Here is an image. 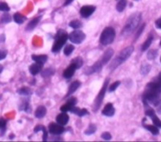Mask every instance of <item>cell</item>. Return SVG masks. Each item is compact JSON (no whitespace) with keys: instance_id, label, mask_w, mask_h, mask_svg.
Returning <instances> with one entry per match:
<instances>
[{"instance_id":"obj_1","label":"cell","mask_w":161,"mask_h":142,"mask_svg":"<svg viewBox=\"0 0 161 142\" xmlns=\"http://www.w3.org/2000/svg\"><path fill=\"white\" fill-rule=\"evenodd\" d=\"M161 98V85L158 82H151L146 85L143 92L142 101L144 104L156 105Z\"/></svg>"},{"instance_id":"obj_2","label":"cell","mask_w":161,"mask_h":142,"mask_svg":"<svg viewBox=\"0 0 161 142\" xmlns=\"http://www.w3.org/2000/svg\"><path fill=\"white\" fill-rule=\"evenodd\" d=\"M113 54H114V51L111 48L106 50V52L104 53V55L100 59H99L97 62H95L91 67H89L85 70V74H93L94 73L99 72V71L102 69V67L109 61V59L113 56Z\"/></svg>"},{"instance_id":"obj_3","label":"cell","mask_w":161,"mask_h":142,"mask_svg":"<svg viewBox=\"0 0 161 142\" xmlns=\"http://www.w3.org/2000/svg\"><path fill=\"white\" fill-rule=\"evenodd\" d=\"M140 21H141V14L140 12H136L132 14L131 16L127 19L125 25L124 27V29L122 31V34L124 36L125 35L128 36L131 33L135 32L136 29L139 27Z\"/></svg>"},{"instance_id":"obj_4","label":"cell","mask_w":161,"mask_h":142,"mask_svg":"<svg viewBox=\"0 0 161 142\" xmlns=\"http://www.w3.org/2000/svg\"><path fill=\"white\" fill-rule=\"evenodd\" d=\"M134 51V47L133 46H127L125 49H122L120 54L117 56V58H115L109 66V70L110 71H114L116 68H118L121 64H122L125 60L128 59V58L131 56L132 53Z\"/></svg>"},{"instance_id":"obj_5","label":"cell","mask_w":161,"mask_h":142,"mask_svg":"<svg viewBox=\"0 0 161 142\" xmlns=\"http://www.w3.org/2000/svg\"><path fill=\"white\" fill-rule=\"evenodd\" d=\"M115 36H116V32L113 27H106L100 36V43L102 45H109L113 43Z\"/></svg>"},{"instance_id":"obj_6","label":"cell","mask_w":161,"mask_h":142,"mask_svg":"<svg viewBox=\"0 0 161 142\" xmlns=\"http://www.w3.org/2000/svg\"><path fill=\"white\" fill-rule=\"evenodd\" d=\"M68 37L69 36L66 32H64V31H59L55 38V43H54V45L52 47V52L58 53L61 48H62L66 41L68 40Z\"/></svg>"},{"instance_id":"obj_7","label":"cell","mask_w":161,"mask_h":142,"mask_svg":"<svg viewBox=\"0 0 161 142\" xmlns=\"http://www.w3.org/2000/svg\"><path fill=\"white\" fill-rule=\"evenodd\" d=\"M109 78H106L105 83H104V86L102 87L100 92L98 93V95H97V97H96V99L94 101V104H93V111L94 112H96L101 106V104H102V102L104 100L105 94H106V89H107V86H109Z\"/></svg>"},{"instance_id":"obj_8","label":"cell","mask_w":161,"mask_h":142,"mask_svg":"<svg viewBox=\"0 0 161 142\" xmlns=\"http://www.w3.org/2000/svg\"><path fill=\"white\" fill-rule=\"evenodd\" d=\"M69 40H70L73 43L75 44H79L81 43L84 40H85L86 35L84 32H82L81 30H74L73 32L69 35Z\"/></svg>"},{"instance_id":"obj_9","label":"cell","mask_w":161,"mask_h":142,"mask_svg":"<svg viewBox=\"0 0 161 142\" xmlns=\"http://www.w3.org/2000/svg\"><path fill=\"white\" fill-rule=\"evenodd\" d=\"M48 129L52 135H61L65 131L63 125H60L59 123H54V122H51L49 124Z\"/></svg>"},{"instance_id":"obj_10","label":"cell","mask_w":161,"mask_h":142,"mask_svg":"<svg viewBox=\"0 0 161 142\" xmlns=\"http://www.w3.org/2000/svg\"><path fill=\"white\" fill-rule=\"evenodd\" d=\"M95 9L94 6H84L80 9V15L84 18H88L95 11Z\"/></svg>"},{"instance_id":"obj_11","label":"cell","mask_w":161,"mask_h":142,"mask_svg":"<svg viewBox=\"0 0 161 142\" xmlns=\"http://www.w3.org/2000/svg\"><path fill=\"white\" fill-rule=\"evenodd\" d=\"M76 102H77V99H76V98H71V99H69V100L67 101L66 104L63 105L62 106L60 107V110H61L62 112L71 111V109L75 106Z\"/></svg>"},{"instance_id":"obj_12","label":"cell","mask_w":161,"mask_h":142,"mask_svg":"<svg viewBox=\"0 0 161 142\" xmlns=\"http://www.w3.org/2000/svg\"><path fill=\"white\" fill-rule=\"evenodd\" d=\"M75 70H77V68H76V65L74 64V62H72L71 64H70V66H69V67L64 71V72H63V76H64L65 78H67V79L73 77V75L74 74Z\"/></svg>"},{"instance_id":"obj_13","label":"cell","mask_w":161,"mask_h":142,"mask_svg":"<svg viewBox=\"0 0 161 142\" xmlns=\"http://www.w3.org/2000/svg\"><path fill=\"white\" fill-rule=\"evenodd\" d=\"M42 70H43V63L36 62V61H35V63H33V64L30 65V67H29V72L32 75H36L39 73H41Z\"/></svg>"},{"instance_id":"obj_14","label":"cell","mask_w":161,"mask_h":142,"mask_svg":"<svg viewBox=\"0 0 161 142\" xmlns=\"http://www.w3.org/2000/svg\"><path fill=\"white\" fill-rule=\"evenodd\" d=\"M102 114L106 117H112L115 114V108H114L113 105L110 104V103L106 105V106L104 107L103 111H102Z\"/></svg>"},{"instance_id":"obj_15","label":"cell","mask_w":161,"mask_h":142,"mask_svg":"<svg viewBox=\"0 0 161 142\" xmlns=\"http://www.w3.org/2000/svg\"><path fill=\"white\" fill-rule=\"evenodd\" d=\"M68 121H69V116L65 112L58 115V117H57V122L59 123L60 125H63L64 126V125L67 124Z\"/></svg>"},{"instance_id":"obj_16","label":"cell","mask_w":161,"mask_h":142,"mask_svg":"<svg viewBox=\"0 0 161 142\" xmlns=\"http://www.w3.org/2000/svg\"><path fill=\"white\" fill-rule=\"evenodd\" d=\"M41 19H42V16L35 17L34 19H32L31 21H30V22L28 23V25L27 26V28H26V29H27V31H31V30H33V29L36 27V26L38 25V24L40 23Z\"/></svg>"},{"instance_id":"obj_17","label":"cell","mask_w":161,"mask_h":142,"mask_svg":"<svg viewBox=\"0 0 161 142\" xmlns=\"http://www.w3.org/2000/svg\"><path fill=\"white\" fill-rule=\"evenodd\" d=\"M80 86H81V83H80L79 81H74V82H73V83L70 85V87H69V90H68V93H67V96L72 95L74 92H75L76 90H78V88H79Z\"/></svg>"},{"instance_id":"obj_18","label":"cell","mask_w":161,"mask_h":142,"mask_svg":"<svg viewBox=\"0 0 161 142\" xmlns=\"http://www.w3.org/2000/svg\"><path fill=\"white\" fill-rule=\"evenodd\" d=\"M47 110H46V107L45 106H39L35 111V117L38 118V119H42V118H43L45 116V114H46Z\"/></svg>"},{"instance_id":"obj_19","label":"cell","mask_w":161,"mask_h":142,"mask_svg":"<svg viewBox=\"0 0 161 142\" xmlns=\"http://www.w3.org/2000/svg\"><path fill=\"white\" fill-rule=\"evenodd\" d=\"M71 112L74 113V114H75V115L79 116V117H83V116H85V115H88L87 109H85V108L81 109V108H78V107H75V106H74L71 109Z\"/></svg>"},{"instance_id":"obj_20","label":"cell","mask_w":161,"mask_h":142,"mask_svg":"<svg viewBox=\"0 0 161 142\" xmlns=\"http://www.w3.org/2000/svg\"><path fill=\"white\" fill-rule=\"evenodd\" d=\"M143 127L145 129H147L148 131H150V133H152L153 135H155V136H157L159 134V129L156 125H147L143 123Z\"/></svg>"},{"instance_id":"obj_21","label":"cell","mask_w":161,"mask_h":142,"mask_svg":"<svg viewBox=\"0 0 161 142\" xmlns=\"http://www.w3.org/2000/svg\"><path fill=\"white\" fill-rule=\"evenodd\" d=\"M47 56L45 55H33L32 56V59L36 62H40V63H45L47 61Z\"/></svg>"},{"instance_id":"obj_22","label":"cell","mask_w":161,"mask_h":142,"mask_svg":"<svg viewBox=\"0 0 161 142\" xmlns=\"http://www.w3.org/2000/svg\"><path fill=\"white\" fill-rule=\"evenodd\" d=\"M13 20H14L15 23H17V24H19V25H20V24H23L27 20V17L24 16L23 14L19 13V12H16L13 15Z\"/></svg>"},{"instance_id":"obj_23","label":"cell","mask_w":161,"mask_h":142,"mask_svg":"<svg viewBox=\"0 0 161 142\" xmlns=\"http://www.w3.org/2000/svg\"><path fill=\"white\" fill-rule=\"evenodd\" d=\"M153 40H154V38H153V36H150L146 41L144 42V43H143V45H142V47H141V51L142 52H144V51H146L149 47H150V45L152 44V43H153Z\"/></svg>"},{"instance_id":"obj_24","label":"cell","mask_w":161,"mask_h":142,"mask_svg":"<svg viewBox=\"0 0 161 142\" xmlns=\"http://www.w3.org/2000/svg\"><path fill=\"white\" fill-rule=\"evenodd\" d=\"M151 71V66L150 64H148V63H143V64L141 65L140 67V72L143 75H146L150 73Z\"/></svg>"},{"instance_id":"obj_25","label":"cell","mask_w":161,"mask_h":142,"mask_svg":"<svg viewBox=\"0 0 161 142\" xmlns=\"http://www.w3.org/2000/svg\"><path fill=\"white\" fill-rule=\"evenodd\" d=\"M20 110L22 111H26V112H29L30 111V107H29V104H28V100H25L21 103V105L19 106Z\"/></svg>"},{"instance_id":"obj_26","label":"cell","mask_w":161,"mask_h":142,"mask_svg":"<svg viewBox=\"0 0 161 142\" xmlns=\"http://www.w3.org/2000/svg\"><path fill=\"white\" fill-rule=\"evenodd\" d=\"M126 0H119V2L117 3V6H116V10L119 11V12H122L125 9L126 7Z\"/></svg>"},{"instance_id":"obj_27","label":"cell","mask_w":161,"mask_h":142,"mask_svg":"<svg viewBox=\"0 0 161 142\" xmlns=\"http://www.w3.org/2000/svg\"><path fill=\"white\" fill-rule=\"evenodd\" d=\"M149 117L151 118V120L153 121V122H154V125H156V127H158V128H161V121L156 116L155 112L153 113V114H151Z\"/></svg>"},{"instance_id":"obj_28","label":"cell","mask_w":161,"mask_h":142,"mask_svg":"<svg viewBox=\"0 0 161 142\" xmlns=\"http://www.w3.org/2000/svg\"><path fill=\"white\" fill-rule=\"evenodd\" d=\"M18 93L20 94V95H23V96H29V95H31L32 91L30 89L24 87V88H22L18 90Z\"/></svg>"},{"instance_id":"obj_29","label":"cell","mask_w":161,"mask_h":142,"mask_svg":"<svg viewBox=\"0 0 161 142\" xmlns=\"http://www.w3.org/2000/svg\"><path fill=\"white\" fill-rule=\"evenodd\" d=\"M54 74H55V69L48 68V69H45V70L43 71L42 75H43V77H49V76L53 75Z\"/></svg>"},{"instance_id":"obj_30","label":"cell","mask_w":161,"mask_h":142,"mask_svg":"<svg viewBox=\"0 0 161 142\" xmlns=\"http://www.w3.org/2000/svg\"><path fill=\"white\" fill-rule=\"evenodd\" d=\"M157 54H158V51L156 49L149 50L147 53V58H148V59H155L157 57Z\"/></svg>"},{"instance_id":"obj_31","label":"cell","mask_w":161,"mask_h":142,"mask_svg":"<svg viewBox=\"0 0 161 142\" xmlns=\"http://www.w3.org/2000/svg\"><path fill=\"white\" fill-rule=\"evenodd\" d=\"M69 26H70L71 27L74 28V29H78L82 27V23L78 20H73L72 22H70V24H69Z\"/></svg>"},{"instance_id":"obj_32","label":"cell","mask_w":161,"mask_h":142,"mask_svg":"<svg viewBox=\"0 0 161 142\" xmlns=\"http://www.w3.org/2000/svg\"><path fill=\"white\" fill-rule=\"evenodd\" d=\"M96 132V126L94 124H90V126L88 127V129L85 131V134L88 136L90 135H93V134H94Z\"/></svg>"},{"instance_id":"obj_33","label":"cell","mask_w":161,"mask_h":142,"mask_svg":"<svg viewBox=\"0 0 161 142\" xmlns=\"http://www.w3.org/2000/svg\"><path fill=\"white\" fill-rule=\"evenodd\" d=\"M11 21V15L6 11V12L2 15V17H1V23H3V24H7V23H10Z\"/></svg>"},{"instance_id":"obj_34","label":"cell","mask_w":161,"mask_h":142,"mask_svg":"<svg viewBox=\"0 0 161 142\" xmlns=\"http://www.w3.org/2000/svg\"><path fill=\"white\" fill-rule=\"evenodd\" d=\"M74 50V45H67L65 48H64V55L65 56H70V55L73 53V51Z\"/></svg>"},{"instance_id":"obj_35","label":"cell","mask_w":161,"mask_h":142,"mask_svg":"<svg viewBox=\"0 0 161 142\" xmlns=\"http://www.w3.org/2000/svg\"><path fill=\"white\" fill-rule=\"evenodd\" d=\"M72 62L74 63V64L76 65V68H77V69H79V68L82 67V65H83V60H82V58H81L80 57L75 58Z\"/></svg>"},{"instance_id":"obj_36","label":"cell","mask_w":161,"mask_h":142,"mask_svg":"<svg viewBox=\"0 0 161 142\" xmlns=\"http://www.w3.org/2000/svg\"><path fill=\"white\" fill-rule=\"evenodd\" d=\"M121 85V82L120 81H116V82H114L111 86L109 87V92H113L114 90H116L118 87Z\"/></svg>"},{"instance_id":"obj_37","label":"cell","mask_w":161,"mask_h":142,"mask_svg":"<svg viewBox=\"0 0 161 142\" xmlns=\"http://www.w3.org/2000/svg\"><path fill=\"white\" fill-rule=\"evenodd\" d=\"M0 11H10V7L7 3L5 2H0Z\"/></svg>"},{"instance_id":"obj_38","label":"cell","mask_w":161,"mask_h":142,"mask_svg":"<svg viewBox=\"0 0 161 142\" xmlns=\"http://www.w3.org/2000/svg\"><path fill=\"white\" fill-rule=\"evenodd\" d=\"M101 137L104 139V140H110L111 139V135L109 133V132H105V133H103L102 135H101Z\"/></svg>"},{"instance_id":"obj_39","label":"cell","mask_w":161,"mask_h":142,"mask_svg":"<svg viewBox=\"0 0 161 142\" xmlns=\"http://www.w3.org/2000/svg\"><path fill=\"white\" fill-rule=\"evenodd\" d=\"M7 51L4 50V49H0V60H2L4 59L6 57H7Z\"/></svg>"},{"instance_id":"obj_40","label":"cell","mask_w":161,"mask_h":142,"mask_svg":"<svg viewBox=\"0 0 161 142\" xmlns=\"http://www.w3.org/2000/svg\"><path fill=\"white\" fill-rule=\"evenodd\" d=\"M43 141H46L47 140V137H48V133L45 129V127L43 129Z\"/></svg>"},{"instance_id":"obj_41","label":"cell","mask_w":161,"mask_h":142,"mask_svg":"<svg viewBox=\"0 0 161 142\" xmlns=\"http://www.w3.org/2000/svg\"><path fill=\"white\" fill-rule=\"evenodd\" d=\"M43 128H44V126H43V125H37L36 127L34 128V132H35V133L40 132V131H42Z\"/></svg>"},{"instance_id":"obj_42","label":"cell","mask_w":161,"mask_h":142,"mask_svg":"<svg viewBox=\"0 0 161 142\" xmlns=\"http://www.w3.org/2000/svg\"><path fill=\"white\" fill-rule=\"evenodd\" d=\"M6 128V121L5 120H0V129L5 130Z\"/></svg>"},{"instance_id":"obj_43","label":"cell","mask_w":161,"mask_h":142,"mask_svg":"<svg viewBox=\"0 0 161 142\" xmlns=\"http://www.w3.org/2000/svg\"><path fill=\"white\" fill-rule=\"evenodd\" d=\"M156 27L157 28L161 29V18L157 19V20L156 21Z\"/></svg>"},{"instance_id":"obj_44","label":"cell","mask_w":161,"mask_h":142,"mask_svg":"<svg viewBox=\"0 0 161 142\" xmlns=\"http://www.w3.org/2000/svg\"><path fill=\"white\" fill-rule=\"evenodd\" d=\"M144 27H145V24H143V25L140 27V29L137 31V38L139 37V36H140V34H141V32H142V30L144 29Z\"/></svg>"},{"instance_id":"obj_45","label":"cell","mask_w":161,"mask_h":142,"mask_svg":"<svg viewBox=\"0 0 161 142\" xmlns=\"http://www.w3.org/2000/svg\"><path fill=\"white\" fill-rule=\"evenodd\" d=\"M73 1H74V0H65V2H64V6H68V5H70Z\"/></svg>"},{"instance_id":"obj_46","label":"cell","mask_w":161,"mask_h":142,"mask_svg":"<svg viewBox=\"0 0 161 142\" xmlns=\"http://www.w3.org/2000/svg\"><path fill=\"white\" fill-rule=\"evenodd\" d=\"M5 42V35L2 34V35H0V43H4Z\"/></svg>"},{"instance_id":"obj_47","label":"cell","mask_w":161,"mask_h":142,"mask_svg":"<svg viewBox=\"0 0 161 142\" xmlns=\"http://www.w3.org/2000/svg\"><path fill=\"white\" fill-rule=\"evenodd\" d=\"M157 82L161 85V73L159 74V75H158V77H157Z\"/></svg>"},{"instance_id":"obj_48","label":"cell","mask_w":161,"mask_h":142,"mask_svg":"<svg viewBox=\"0 0 161 142\" xmlns=\"http://www.w3.org/2000/svg\"><path fill=\"white\" fill-rule=\"evenodd\" d=\"M2 72H3V66L0 65V74H1Z\"/></svg>"},{"instance_id":"obj_49","label":"cell","mask_w":161,"mask_h":142,"mask_svg":"<svg viewBox=\"0 0 161 142\" xmlns=\"http://www.w3.org/2000/svg\"><path fill=\"white\" fill-rule=\"evenodd\" d=\"M160 46H161V42H160Z\"/></svg>"},{"instance_id":"obj_50","label":"cell","mask_w":161,"mask_h":142,"mask_svg":"<svg viewBox=\"0 0 161 142\" xmlns=\"http://www.w3.org/2000/svg\"><path fill=\"white\" fill-rule=\"evenodd\" d=\"M160 62H161V58H160Z\"/></svg>"}]
</instances>
